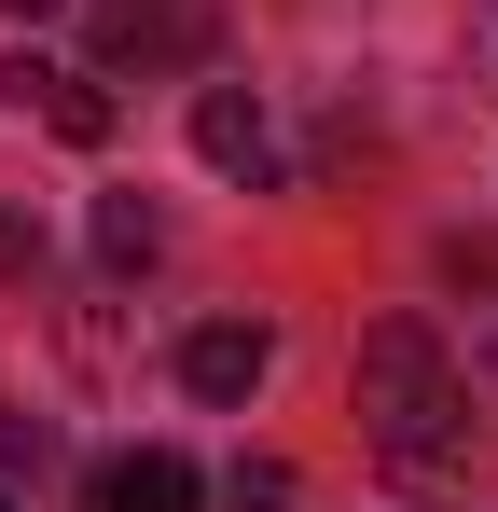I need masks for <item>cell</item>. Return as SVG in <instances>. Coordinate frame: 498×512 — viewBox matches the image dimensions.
<instances>
[{"label": "cell", "mask_w": 498, "mask_h": 512, "mask_svg": "<svg viewBox=\"0 0 498 512\" xmlns=\"http://www.w3.org/2000/svg\"><path fill=\"white\" fill-rule=\"evenodd\" d=\"M360 429H374V457L402 485H457L471 471V388L443 374V346L415 333V319H374L360 333Z\"/></svg>", "instance_id": "6da1fadb"}, {"label": "cell", "mask_w": 498, "mask_h": 512, "mask_svg": "<svg viewBox=\"0 0 498 512\" xmlns=\"http://www.w3.org/2000/svg\"><path fill=\"white\" fill-rule=\"evenodd\" d=\"M0 97H14V111H42V125H56V139H83V153L111 139V97L83 84V70H56V56H0Z\"/></svg>", "instance_id": "7a4b0ae2"}, {"label": "cell", "mask_w": 498, "mask_h": 512, "mask_svg": "<svg viewBox=\"0 0 498 512\" xmlns=\"http://www.w3.org/2000/svg\"><path fill=\"white\" fill-rule=\"evenodd\" d=\"M194 153H208L222 180H263V167H277V125H263V97H249V84H208V97H194Z\"/></svg>", "instance_id": "3957f363"}, {"label": "cell", "mask_w": 498, "mask_h": 512, "mask_svg": "<svg viewBox=\"0 0 498 512\" xmlns=\"http://www.w3.org/2000/svg\"><path fill=\"white\" fill-rule=\"evenodd\" d=\"M263 360H277L263 319H208V333L180 346V388H194V402H249V388H263Z\"/></svg>", "instance_id": "277c9868"}, {"label": "cell", "mask_w": 498, "mask_h": 512, "mask_svg": "<svg viewBox=\"0 0 498 512\" xmlns=\"http://www.w3.org/2000/svg\"><path fill=\"white\" fill-rule=\"evenodd\" d=\"M97 512H194V457H166V443H125V457L97 471Z\"/></svg>", "instance_id": "5b68a950"}, {"label": "cell", "mask_w": 498, "mask_h": 512, "mask_svg": "<svg viewBox=\"0 0 498 512\" xmlns=\"http://www.w3.org/2000/svg\"><path fill=\"white\" fill-rule=\"evenodd\" d=\"M208 0H111V56H194Z\"/></svg>", "instance_id": "8992f818"}, {"label": "cell", "mask_w": 498, "mask_h": 512, "mask_svg": "<svg viewBox=\"0 0 498 512\" xmlns=\"http://www.w3.org/2000/svg\"><path fill=\"white\" fill-rule=\"evenodd\" d=\"M153 250H166V222L139 194H111V208H97V263H153Z\"/></svg>", "instance_id": "52a82bcc"}, {"label": "cell", "mask_w": 498, "mask_h": 512, "mask_svg": "<svg viewBox=\"0 0 498 512\" xmlns=\"http://www.w3.org/2000/svg\"><path fill=\"white\" fill-rule=\"evenodd\" d=\"M0 14H14V28H42V14H56V0H0Z\"/></svg>", "instance_id": "ba28073f"}]
</instances>
